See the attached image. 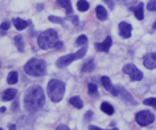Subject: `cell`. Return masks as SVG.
Masks as SVG:
<instances>
[{
    "label": "cell",
    "mask_w": 156,
    "mask_h": 130,
    "mask_svg": "<svg viewBox=\"0 0 156 130\" xmlns=\"http://www.w3.org/2000/svg\"><path fill=\"white\" fill-rule=\"evenodd\" d=\"M12 23H13L15 28H16L17 31H23V29H25V28H27V27H28V24H29V23H28V21L23 20V19H19V17H16V19H13V20H12Z\"/></svg>",
    "instance_id": "obj_16"
},
{
    "label": "cell",
    "mask_w": 156,
    "mask_h": 130,
    "mask_svg": "<svg viewBox=\"0 0 156 130\" xmlns=\"http://www.w3.org/2000/svg\"><path fill=\"white\" fill-rule=\"evenodd\" d=\"M143 64L147 69H155L156 68V53H147L143 60Z\"/></svg>",
    "instance_id": "obj_9"
},
{
    "label": "cell",
    "mask_w": 156,
    "mask_h": 130,
    "mask_svg": "<svg viewBox=\"0 0 156 130\" xmlns=\"http://www.w3.org/2000/svg\"><path fill=\"white\" fill-rule=\"evenodd\" d=\"M118 93H119V96L122 97L126 102H130L131 105H136V101L134 100V97H132L128 92H126V90H124L122 86H118Z\"/></svg>",
    "instance_id": "obj_12"
},
{
    "label": "cell",
    "mask_w": 156,
    "mask_h": 130,
    "mask_svg": "<svg viewBox=\"0 0 156 130\" xmlns=\"http://www.w3.org/2000/svg\"><path fill=\"white\" fill-rule=\"evenodd\" d=\"M143 104L144 105H148V106H152V108L156 110V98L155 97H151V98H147V100H144Z\"/></svg>",
    "instance_id": "obj_26"
},
{
    "label": "cell",
    "mask_w": 156,
    "mask_h": 130,
    "mask_svg": "<svg viewBox=\"0 0 156 130\" xmlns=\"http://www.w3.org/2000/svg\"><path fill=\"white\" fill-rule=\"evenodd\" d=\"M17 78H19L17 72H9L8 77H7V82H8L9 85H13V84H16L17 82Z\"/></svg>",
    "instance_id": "obj_22"
},
{
    "label": "cell",
    "mask_w": 156,
    "mask_h": 130,
    "mask_svg": "<svg viewBox=\"0 0 156 130\" xmlns=\"http://www.w3.org/2000/svg\"><path fill=\"white\" fill-rule=\"evenodd\" d=\"M112 44V39L108 36L105 39V41L103 43H95V49L97 50H99V52H107L108 49H110V46Z\"/></svg>",
    "instance_id": "obj_11"
},
{
    "label": "cell",
    "mask_w": 156,
    "mask_h": 130,
    "mask_svg": "<svg viewBox=\"0 0 156 130\" xmlns=\"http://www.w3.org/2000/svg\"><path fill=\"white\" fill-rule=\"evenodd\" d=\"M24 70L27 74L33 77H41L46 73V64L44 60L40 58H30L24 66Z\"/></svg>",
    "instance_id": "obj_2"
},
{
    "label": "cell",
    "mask_w": 156,
    "mask_h": 130,
    "mask_svg": "<svg viewBox=\"0 0 156 130\" xmlns=\"http://www.w3.org/2000/svg\"><path fill=\"white\" fill-rule=\"evenodd\" d=\"M103 2H105V3H107V4L110 6L111 8H112V7H114V3H112V0H103Z\"/></svg>",
    "instance_id": "obj_33"
},
{
    "label": "cell",
    "mask_w": 156,
    "mask_h": 130,
    "mask_svg": "<svg viewBox=\"0 0 156 130\" xmlns=\"http://www.w3.org/2000/svg\"><path fill=\"white\" fill-rule=\"evenodd\" d=\"M147 9L148 11H156V0H150V2H148Z\"/></svg>",
    "instance_id": "obj_27"
},
{
    "label": "cell",
    "mask_w": 156,
    "mask_h": 130,
    "mask_svg": "<svg viewBox=\"0 0 156 130\" xmlns=\"http://www.w3.org/2000/svg\"><path fill=\"white\" fill-rule=\"evenodd\" d=\"M87 89H89V94H90V96H98V88H97L95 84L90 82V84L87 85Z\"/></svg>",
    "instance_id": "obj_24"
},
{
    "label": "cell",
    "mask_w": 156,
    "mask_h": 130,
    "mask_svg": "<svg viewBox=\"0 0 156 130\" xmlns=\"http://www.w3.org/2000/svg\"><path fill=\"white\" fill-rule=\"evenodd\" d=\"M116 2H118V3H124L126 0H116Z\"/></svg>",
    "instance_id": "obj_37"
},
{
    "label": "cell",
    "mask_w": 156,
    "mask_h": 130,
    "mask_svg": "<svg viewBox=\"0 0 156 130\" xmlns=\"http://www.w3.org/2000/svg\"><path fill=\"white\" fill-rule=\"evenodd\" d=\"M94 66H95L94 60H93V58H90V60H87V61L82 65V72H83V73L93 72V70H94Z\"/></svg>",
    "instance_id": "obj_18"
},
{
    "label": "cell",
    "mask_w": 156,
    "mask_h": 130,
    "mask_svg": "<svg viewBox=\"0 0 156 130\" xmlns=\"http://www.w3.org/2000/svg\"><path fill=\"white\" fill-rule=\"evenodd\" d=\"M143 7H144L143 3H139L138 6H135V7H132V8H131V11L135 13V16H136V19H138V20H143V17H144Z\"/></svg>",
    "instance_id": "obj_13"
},
{
    "label": "cell",
    "mask_w": 156,
    "mask_h": 130,
    "mask_svg": "<svg viewBox=\"0 0 156 130\" xmlns=\"http://www.w3.org/2000/svg\"><path fill=\"white\" fill-rule=\"evenodd\" d=\"M60 41L58 40V35L54 29H46L41 32L37 37L38 46L41 49H48V48H54V45Z\"/></svg>",
    "instance_id": "obj_3"
},
{
    "label": "cell",
    "mask_w": 156,
    "mask_h": 130,
    "mask_svg": "<svg viewBox=\"0 0 156 130\" xmlns=\"http://www.w3.org/2000/svg\"><path fill=\"white\" fill-rule=\"evenodd\" d=\"M16 94H17L16 89H7V90H4V93L2 94V98L4 101H12L13 98L16 97Z\"/></svg>",
    "instance_id": "obj_15"
},
{
    "label": "cell",
    "mask_w": 156,
    "mask_h": 130,
    "mask_svg": "<svg viewBox=\"0 0 156 130\" xmlns=\"http://www.w3.org/2000/svg\"><path fill=\"white\" fill-rule=\"evenodd\" d=\"M57 4L60 7H62V8H65L68 15H72L73 8H72V3H70V0H57Z\"/></svg>",
    "instance_id": "obj_17"
},
{
    "label": "cell",
    "mask_w": 156,
    "mask_h": 130,
    "mask_svg": "<svg viewBox=\"0 0 156 130\" xmlns=\"http://www.w3.org/2000/svg\"><path fill=\"white\" fill-rule=\"evenodd\" d=\"M95 15H97V17H98L101 21H103V20H106L107 19V11H106V8H105L103 6H97Z\"/></svg>",
    "instance_id": "obj_14"
},
{
    "label": "cell",
    "mask_w": 156,
    "mask_h": 130,
    "mask_svg": "<svg viewBox=\"0 0 156 130\" xmlns=\"http://www.w3.org/2000/svg\"><path fill=\"white\" fill-rule=\"evenodd\" d=\"M93 118V112L91 110H89V112L86 113V116H85V121H90Z\"/></svg>",
    "instance_id": "obj_30"
},
{
    "label": "cell",
    "mask_w": 156,
    "mask_h": 130,
    "mask_svg": "<svg viewBox=\"0 0 156 130\" xmlns=\"http://www.w3.org/2000/svg\"><path fill=\"white\" fill-rule=\"evenodd\" d=\"M5 112V108H0V113H4Z\"/></svg>",
    "instance_id": "obj_36"
},
{
    "label": "cell",
    "mask_w": 156,
    "mask_h": 130,
    "mask_svg": "<svg viewBox=\"0 0 156 130\" xmlns=\"http://www.w3.org/2000/svg\"><path fill=\"white\" fill-rule=\"evenodd\" d=\"M69 128L68 126H65V125H60V126H57V130H68Z\"/></svg>",
    "instance_id": "obj_31"
},
{
    "label": "cell",
    "mask_w": 156,
    "mask_h": 130,
    "mask_svg": "<svg viewBox=\"0 0 156 130\" xmlns=\"http://www.w3.org/2000/svg\"><path fill=\"white\" fill-rule=\"evenodd\" d=\"M85 54H86V45H82V48L78 50V52L72 53V54H66V56H62L58 58L57 66L58 68H65V66H68L69 64H72L73 61H76L77 58H82Z\"/></svg>",
    "instance_id": "obj_5"
},
{
    "label": "cell",
    "mask_w": 156,
    "mask_h": 130,
    "mask_svg": "<svg viewBox=\"0 0 156 130\" xmlns=\"http://www.w3.org/2000/svg\"><path fill=\"white\" fill-rule=\"evenodd\" d=\"M15 44H16L17 49L20 50V52L24 50V41H23V37L21 36H16V37H15Z\"/></svg>",
    "instance_id": "obj_23"
},
{
    "label": "cell",
    "mask_w": 156,
    "mask_h": 130,
    "mask_svg": "<svg viewBox=\"0 0 156 130\" xmlns=\"http://www.w3.org/2000/svg\"><path fill=\"white\" fill-rule=\"evenodd\" d=\"M152 28H154V29H156V23H155V24H154V27H152Z\"/></svg>",
    "instance_id": "obj_38"
},
{
    "label": "cell",
    "mask_w": 156,
    "mask_h": 130,
    "mask_svg": "<svg viewBox=\"0 0 156 130\" xmlns=\"http://www.w3.org/2000/svg\"><path fill=\"white\" fill-rule=\"evenodd\" d=\"M72 21L74 23V24H78V17H77V16H73V17H72Z\"/></svg>",
    "instance_id": "obj_34"
},
{
    "label": "cell",
    "mask_w": 156,
    "mask_h": 130,
    "mask_svg": "<svg viewBox=\"0 0 156 130\" xmlns=\"http://www.w3.org/2000/svg\"><path fill=\"white\" fill-rule=\"evenodd\" d=\"M9 23L5 21V23H2V25H0V33H4L7 29H9Z\"/></svg>",
    "instance_id": "obj_28"
},
{
    "label": "cell",
    "mask_w": 156,
    "mask_h": 130,
    "mask_svg": "<svg viewBox=\"0 0 156 130\" xmlns=\"http://www.w3.org/2000/svg\"><path fill=\"white\" fill-rule=\"evenodd\" d=\"M131 29H132L131 24H128V23H126V21H122L119 24V35L123 39H128L131 36Z\"/></svg>",
    "instance_id": "obj_10"
},
{
    "label": "cell",
    "mask_w": 156,
    "mask_h": 130,
    "mask_svg": "<svg viewBox=\"0 0 156 130\" xmlns=\"http://www.w3.org/2000/svg\"><path fill=\"white\" fill-rule=\"evenodd\" d=\"M123 72L128 74L132 81H140L143 78V73L134 64H126L123 66Z\"/></svg>",
    "instance_id": "obj_7"
},
{
    "label": "cell",
    "mask_w": 156,
    "mask_h": 130,
    "mask_svg": "<svg viewBox=\"0 0 156 130\" xmlns=\"http://www.w3.org/2000/svg\"><path fill=\"white\" fill-rule=\"evenodd\" d=\"M101 81H102V85H103V88L107 90L108 93H111L112 96H118V88H115V86H112V84H111V80L108 77H106V76H103L102 78H101Z\"/></svg>",
    "instance_id": "obj_8"
},
{
    "label": "cell",
    "mask_w": 156,
    "mask_h": 130,
    "mask_svg": "<svg viewBox=\"0 0 156 130\" xmlns=\"http://www.w3.org/2000/svg\"><path fill=\"white\" fill-rule=\"evenodd\" d=\"M45 104V94L41 86H30L24 96V108L29 113L40 110Z\"/></svg>",
    "instance_id": "obj_1"
},
{
    "label": "cell",
    "mask_w": 156,
    "mask_h": 130,
    "mask_svg": "<svg viewBox=\"0 0 156 130\" xmlns=\"http://www.w3.org/2000/svg\"><path fill=\"white\" fill-rule=\"evenodd\" d=\"M135 120L140 126H148L155 121V116L151 112H148V110H142V112L136 113Z\"/></svg>",
    "instance_id": "obj_6"
},
{
    "label": "cell",
    "mask_w": 156,
    "mask_h": 130,
    "mask_svg": "<svg viewBox=\"0 0 156 130\" xmlns=\"http://www.w3.org/2000/svg\"><path fill=\"white\" fill-rule=\"evenodd\" d=\"M48 94L53 102H60L65 94V84L60 80H50L48 84Z\"/></svg>",
    "instance_id": "obj_4"
},
{
    "label": "cell",
    "mask_w": 156,
    "mask_h": 130,
    "mask_svg": "<svg viewBox=\"0 0 156 130\" xmlns=\"http://www.w3.org/2000/svg\"><path fill=\"white\" fill-rule=\"evenodd\" d=\"M77 8L81 11V12H86V11L89 9V3L86 2V0H78L77 3Z\"/></svg>",
    "instance_id": "obj_21"
},
{
    "label": "cell",
    "mask_w": 156,
    "mask_h": 130,
    "mask_svg": "<svg viewBox=\"0 0 156 130\" xmlns=\"http://www.w3.org/2000/svg\"><path fill=\"white\" fill-rule=\"evenodd\" d=\"M69 102H70V105L72 106H74V108H77V109H81L83 106V102H82V100H81L80 97H72L69 100Z\"/></svg>",
    "instance_id": "obj_19"
},
{
    "label": "cell",
    "mask_w": 156,
    "mask_h": 130,
    "mask_svg": "<svg viewBox=\"0 0 156 130\" xmlns=\"http://www.w3.org/2000/svg\"><path fill=\"white\" fill-rule=\"evenodd\" d=\"M62 48V43L61 41H58L56 45H54V49H61Z\"/></svg>",
    "instance_id": "obj_32"
},
{
    "label": "cell",
    "mask_w": 156,
    "mask_h": 130,
    "mask_svg": "<svg viewBox=\"0 0 156 130\" xmlns=\"http://www.w3.org/2000/svg\"><path fill=\"white\" fill-rule=\"evenodd\" d=\"M101 110H102L103 113H106V114H112L114 113V108H112L108 102H102V105H101Z\"/></svg>",
    "instance_id": "obj_20"
},
{
    "label": "cell",
    "mask_w": 156,
    "mask_h": 130,
    "mask_svg": "<svg viewBox=\"0 0 156 130\" xmlns=\"http://www.w3.org/2000/svg\"><path fill=\"white\" fill-rule=\"evenodd\" d=\"M76 45L77 46H81V45H87V37L85 35H81L80 37L76 40Z\"/></svg>",
    "instance_id": "obj_25"
},
{
    "label": "cell",
    "mask_w": 156,
    "mask_h": 130,
    "mask_svg": "<svg viewBox=\"0 0 156 130\" xmlns=\"http://www.w3.org/2000/svg\"><path fill=\"white\" fill-rule=\"evenodd\" d=\"M89 129H91V130H101L99 128H97V126H90V128Z\"/></svg>",
    "instance_id": "obj_35"
},
{
    "label": "cell",
    "mask_w": 156,
    "mask_h": 130,
    "mask_svg": "<svg viewBox=\"0 0 156 130\" xmlns=\"http://www.w3.org/2000/svg\"><path fill=\"white\" fill-rule=\"evenodd\" d=\"M49 21L52 23H57V24H64L61 17H57V16H49Z\"/></svg>",
    "instance_id": "obj_29"
}]
</instances>
